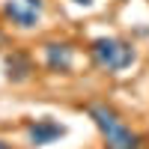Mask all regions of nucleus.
<instances>
[{
	"mask_svg": "<svg viewBox=\"0 0 149 149\" xmlns=\"http://www.w3.org/2000/svg\"><path fill=\"white\" fill-rule=\"evenodd\" d=\"M86 116L93 119V125L104 137L107 149H140V134L131 131L125 122L119 119V113L113 107H107L102 102H93V104H86Z\"/></svg>",
	"mask_w": 149,
	"mask_h": 149,
	"instance_id": "obj_1",
	"label": "nucleus"
},
{
	"mask_svg": "<svg viewBox=\"0 0 149 149\" xmlns=\"http://www.w3.org/2000/svg\"><path fill=\"white\" fill-rule=\"evenodd\" d=\"M90 54L95 60V66L104 69V72H125L128 66H134V60H137V51H134L128 42L113 39V36H98L90 45Z\"/></svg>",
	"mask_w": 149,
	"mask_h": 149,
	"instance_id": "obj_2",
	"label": "nucleus"
},
{
	"mask_svg": "<svg viewBox=\"0 0 149 149\" xmlns=\"http://www.w3.org/2000/svg\"><path fill=\"white\" fill-rule=\"evenodd\" d=\"M66 125L54 116H39V119H30L27 122V143L30 146H51L60 137H66Z\"/></svg>",
	"mask_w": 149,
	"mask_h": 149,
	"instance_id": "obj_3",
	"label": "nucleus"
},
{
	"mask_svg": "<svg viewBox=\"0 0 149 149\" xmlns=\"http://www.w3.org/2000/svg\"><path fill=\"white\" fill-rule=\"evenodd\" d=\"M45 66L51 72H72L74 66V48L69 42H45Z\"/></svg>",
	"mask_w": 149,
	"mask_h": 149,
	"instance_id": "obj_4",
	"label": "nucleus"
},
{
	"mask_svg": "<svg viewBox=\"0 0 149 149\" xmlns=\"http://www.w3.org/2000/svg\"><path fill=\"white\" fill-rule=\"evenodd\" d=\"M6 81H12V84H24L33 74V60H30V54L27 51H12L9 57H6Z\"/></svg>",
	"mask_w": 149,
	"mask_h": 149,
	"instance_id": "obj_5",
	"label": "nucleus"
},
{
	"mask_svg": "<svg viewBox=\"0 0 149 149\" xmlns=\"http://www.w3.org/2000/svg\"><path fill=\"white\" fill-rule=\"evenodd\" d=\"M3 12L12 18V24H18V27H24V30L36 27V24H39V15H42V12L30 9L24 0H6V3H3Z\"/></svg>",
	"mask_w": 149,
	"mask_h": 149,
	"instance_id": "obj_6",
	"label": "nucleus"
},
{
	"mask_svg": "<svg viewBox=\"0 0 149 149\" xmlns=\"http://www.w3.org/2000/svg\"><path fill=\"white\" fill-rule=\"evenodd\" d=\"M24 3H27L30 9H36V12H42V6H45V3H42V0H24Z\"/></svg>",
	"mask_w": 149,
	"mask_h": 149,
	"instance_id": "obj_7",
	"label": "nucleus"
},
{
	"mask_svg": "<svg viewBox=\"0 0 149 149\" xmlns=\"http://www.w3.org/2000/svg\"><path fill=\"white\" fill-rule=\"evenodd\" d=\"M74 3H78V6H90L93 0H74Z\"/></svg>",
	"mask_w": 149,
	"mask_h": 149,
	"instance_id": "obj_8",
	"label": "nucleus"
},
{
	"mask_svg": "<svg viewBox=\"0 0 149 149\" xmlns=\"http://www.w3.org/2000/svg\"><path fill=\"white\" fill-rule=\"evenodd\" d=\"M0 149H12V146H9V143H6V140H0Z\"/></svg>",
	"mask_w": 149,
	"mask_h": 149,
	"instance_id": "obj_9",
	"label": "nucleus"
},
{
	"mask_svg": "<svg viewBox=\"0 0 149 149\" xmlns=\"http://www.w3.org/2000/svg\"><path fill=\"white\" fill-rule=\"evenodd\" d=\"M0 48H3V33H0Z\"/></svg>",
	"mask_w": 149,
	"mask_h": 149,
	"instance_id": "obj_10",
	"label": "nucleus"
}]
</instances>
